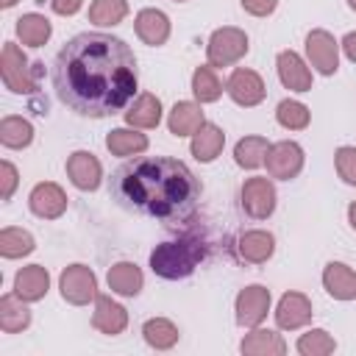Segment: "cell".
Segmentation results:
<instances>
[{"label":"cell","instance_id":"obj_20","mask_svg":"<svg viewBox=\"0 0 356 356\" xmlns=\"http://www.w3.org/2000/svg\"><path fill=\"white\" fill-rule=\"evenodd\" d=\"M236 250H239V256H242L245 261H250V264H264V261L273 256V250H275V236H273L270 231H261V228L245 231V234L239 236Z\"/></svg>","mask_w":356,"mask_h":356},{"label":"cell","instance_id":"obj_5","mask_svg":"<svg viewBox=\"0 0 356 356\" xmlns=\"http://www.w3.org/2000/svg\"><path fill=\"white\" fill-rule=\"evenodd\" d=\"M248 47H250L248 44V33L234 28V25H225V28H217L209 36L206 56H209L211 67H231L248 53Z\"/></svg>","mask_w":356,"mask_h":356},{"label":"cell","instance_id":"obj_12","mask_svg":"<svg viewBox=\"0 0 356 356\" xmlns=\"http://www.w3.org/2000/svg\"><path fill=\"white\" fill-rule=\"evenodd\" d=\"M28 206H31V211H33L36 217H42V220H56V217H61V214L67 211V195H64V189H61L58 184L44 181V184H36V186L31 189Z\"/></svg>","mask_w":356,"mask_h":356},{"label":"cell","instance_id":"obj_33","mask_svg":"<svg viewBox=\"0 0 356 356\" xmlns=\"http://www.w3.org/2000/svg\"><path fill=\"white\" fill-rule=\"evenodd\" d=\"M33 236L22 228H3L0 231V256L3 259H22L33 253Z\"/></svg>","mask_w":356,"mask_h":356},{"label":"cell","instance_id":"obj_4","mask_svg":"<svg viewBox=\"0 0 356 356\" xmlns=\"http://www.w3.org/2000/svg\"><path fill=\"white\" fill-rule=\"evenodd\" d=\"M39 64L31 67L28 56L14 44V42H6L3 44V53H0V75H3V83L17 92V95H28L36 89V70Z\"/></svg>","mask_w":356,"mask_h":356},{"label":"cell","instance_id":"obj_6","mask_svg":"<svg viewBox=\"0 0 356 356\" xmlns=\"http://www.w3.org/2000/svg\"><path fill=\"white\" fill-rule=\"evenodd\" d=\"M58 289L61 298L72 306H86L89 300L97 298V278L92 273V267L86 264H70L64 267L61 278H58Z\"/></svg>","mask_w":356,"mask_h":356},{"label":"cell","instance_id":"obj_7","mask_svg":"<svg viewBox=\"0 0 356 356\" xmlns=\"http://www.w3.org/2000/svg\"><path fill=\"white\" fill-rule=\"evenodd\" d=\"M306 56L320 75H334L339 70V42L323 28L306 36Z\"/></svg>","mask_w":356,"mask_h":356},{"label":"cell","instance_id":"obj_17","mask_svg":"<svg viewBox=\"0 0 356 356\" xmlns=\"http://www.w3.org/2000/svg\"><path fill=\"white\" fill-rule=\"evenodd\" d=\"M134 28H136V36L150 47H159L170 39V17L159 8H142L134 19Z\"/></svg>","mask_w":356,"mask_h":356},{"label":"cell","instance_id":"obj_2","mask_svg":"<svg viewBox=\"0 0 356 356\" xmlns=\"http://www.w3.org/2000/svg\"><path fill=\"white\" fill-rule=\"evenodd\" d=\"M111 192L120 206L178 225L195 214L200 200V181L178 159L142 156L114 172Z\"/></svg>","mask_w":356,"mask_h":356},{"label":"cell","instance_id":"obj_9","mask_svg":"<svg viewBox=\"0 0 356 356\" xmlns=\"http://www.w3.org/2000/svg\"><path fill=\"white\" fill-rule=\"evenodd\" d=\"M225 92L231 95V100L236 106H245V108L259 106L264 100V95H267L261 75L253 72V70H248V67H236L231 72V78L225 81Z\"/></svg>","mask_w":356,"mask_h":356},{"label":"cell","instance_id":"obj_19","mask_svg":"<svg viewBox=\"0 0 356 356\" xmlns=\"http://www.w3.org/2000/svg\"><path fill=\"white\" fill-rule=\"evenodd\" d=\"M47 289H50V273L42 264H28L14 275V292L28 303L42 300Z\"/></svg>","mask_w":356,"mask_h":356},{"label":"cell","instance_id":"obj_29","mask_svg":"<svg viewBox=\"0 0 356 356\" xmlns=\"http://www.w3.org/2000/svg\"><path fill=\"white\" fill-rule=\"evenodd\" d=\"M0 142L11 150H22L33 142V125L22 117H3L0 120Z\"/></svg>","mask_w":356,"mask_h":356},{"label":"cell","instance_id":"obj_35","mask_svg":"<svg viewBox=\"0 0 356 356\" xmlns=\"http://www.w3.org/2000/svg\"><path fill=\"white\" fill-rule=\"evenodd\" d=\"M334 350H337V342L323 328H312V331L300 334V339H298V353L300 356H328Z\"/></svg>","mask_w":356,"mask_h":356},{"label":"cell","instance_id":"obj_37","mask_svg":"<svg viewBox=\"0 0 356 356\" xmlns=\"http://www.w3.org/2000/svg\"><path fill=\"white\" fill-rule=\"evenodd\" d=\"M334 164H337V172L345 184L356 186V147L350 145H342L337 153H334Z\"/></svg>","mask_w":356,"mask_h":356},{"label":"cell","instance_id":"obj_1","mask_svg":"<svg viewBox=\"0 0 356 356\" xmlns=\"http://www.w3.org/2000/svg\"><path fill=\"white\" fill-rule=\"evenodd\" d=\"M136 56L111 33H78L56 56L53 86L64 106L83 117H111L136 95Z\"/></svg>","mask_w":356,"mask_h":356},{"label":"cell","instance_id":"obj_31","mask_svg":"<svg viewBox=\"0 0 356 356\" xmlns=\"http://www.w3.org/2000/svg\"><path fill=\"white\" fill-rule=\"evenodd\" d=\"M142 337H145V342H147L150 348L167 350V348H172V345L178 342V328H175V323L167 320V317H150V320L142 325Z\"/></svg>","mask_w":356,"mask_h":356},{"label":"cell","instance_id":"obj_3","mask_svg":"<svg viewBox=\"0 0 356 356\" xmlns=\"http://www.w3.org/2000/svg\"><path fill=\"white\" fill-rule=\"evenodd\" d=\"M206 256V245L197 236H181L172 242H161L156 245V250L150 253V270L159 278L167 281H178L195 273L197 261H203Z\"/></svg>","mask_w":356,"mask_h":356},{"label":"cell","instance_id":"obj_36","mask_svg":"<svg viewBox=\"0 0 356 356\" xmlns=\"http://www.w3.org/2000/svg\"><path fill=\"white\" fill-rule=\"evenodd\" d=\"M275 120L278 125H284L286 131H303L312 120L309 108L300 103V100H281L278 108H275Z\"/></svg>","mask_w":356,"mask_h":356},{"label":"cell","instance_id":"obj_34","mask_svg":"<svg viewBox=\"0 0 356 356\" xmlns=\"http://www.w3.org/2000/svg\"><path fill=\"white\" fill-rule=\"evenodd\" d=\"M128 14V3L125 0H95L89 6V22L95 25H103V28H111V25H120Z\"/></svg>","mask_w":356,"mask_h":356},{"label":"cell","instance_id":"obj_18","mask_svg":"<svg viewBox=\"0 0 356 356\" xmlns=\"http://www.w3.org/2000/svg\"><path fill=\"white\" fill-rule=\"evenodd\" d=\"M323 286L334 300H356V273L342 261H328L325 264Z\"/></svg>","mask_w":356,"mask_h":356},{"label":"cell","instance_id":"obj_39","mask_svg":"<svg viewBox=\"0 0 356 356\" xmlns=\"http://www.w3.org/2000/svg\"><path fill=\"white\" fill-rule=\"evenodd\" d=\"M239 3H242V8H245L248 14H253V17H267V14H273L275 6H278V0H239Z\"/></svg>","mask_w":356,"mask_h":356},{"label":"cell","instance_id":"obj_42","mask_svg":"<svg viewBox=\"0 0 356 356\" xmlns=\"http://www.w3.org/2000/svg\"><path fill=\"white\" fill-rule=\"evenodd\" d=\"M348 222H350V228L356 231V200L348 206Z\"/></svg>","mask_w":356,"mask_h":356},{"label":"cell","instance_id":"obj_13","mask_svg":"<svg viewBox=\"0 0 356 356\" xmlns=\"http://www.w3.org/2000/svg\"><path fill=\"white\" fill-rule=\"evenodd\" d=\"M67 175H70V181H72L78 189L95 192V189L100 186V181H103V167H100V161H97L95 153H89V150H75V153L67 159Z\"/></svg>","mask_w":356,"mask_h":356},{"label":"cell","instance_id":"obj_45","mask_svg":"<svg viewBox=\"0 0 356 356\" xmlns=\"http://www.w3.org/2000/svg\"><path fill=\"white\" fill-rule=\"evenodd\" d=\"M175 3H184V0H175Z\"/></svg>","mask_w":356,"mask_h":356},{"label":"cell","instance_id":"obj_27","mask_svg":"<svg viewBox=\"0 0 356 356\" xmlns=\"http://www.w3.org/2000/svg\"><path fill=\"white\" fill-rule=\"evenodd\" d=\"M50 33H53V25L42 14H22L17 19V36L28 47H42L50 39Z\"/></svg>","mask_w":356,"mask_h":356},{"label":"cell","instance_id":"obj_43","mask_svg":"<svg viewBox=\"0 0 356 356\" xmlns=\"http://www.w3.org/2000/svg\"><path fill=\"white\" fill-rule=\"evenodd\" d=\"M0 6L3 8H11V6H17V0H0Z\"/></svg>","mask_w":356,"mask_h":356},{"label":"cell","instance_id":"obj_26","mask_svg":"<svg viewBox=\"0 0 356 356\" xmlns=\"http://www.w3.org/2000/svg\"><path fill=\"white\" fill-rule=\"evenodd\" d=\"M25 303L28 300H22L17 292L0 298V328L6 334H17V331H25L31 325V312Z\"/></svg>","mask_w":356,"mask_h":356},{"label":"cell","instance_id":"obj_11","mask_svg":"<svg viewBox=\"0 0 356 356\" xmlns=\"http://www.w3.org/2000/svg\"><path fill=\"white\" fill-rule=\"evenodd\" d=\"M236 323L245 328H256L270 312V289L261 284H250L236 295Z\"/></svg>","mask_w":356,"mask_h":356},{"label":"cell","instance_id":"obj_16","mask_svg":"<svg viewBox=\"0 0 356 356\" xmlns=\"http://www.w3.org/2000/svg\"><path fill=\"white\" fill-rule=\"evenodd\" d=\"M92 325H95L100 334L117 337V334H122L125 325H128V312H125V306H120V303L111 300L108 295H97V298H95V312H92Z\"/></svg>","mask_w":356,"mask_h":356},{"label":"cell","instance_id":"obj_30","mask_svg":"<svg viewBox=\"0 0 356 356\" xmlns=\"http://www.w3.org/2000/svg\"><path fill=\"white\" fill-rule=\"evenodd\" d=\"M106 147L114 156H136V153L147 150V136L134 131V128H114L106 136Z\"/></svg>","mask_w":356,"mask_h":356},{"label":"cell","instance_id":"obj_24","mask_svg":"<svg viewBox=\"0 0 356 356\" xmlns=\"http://www.w3.org/2000/svg\"><path fill=\"white\" fill-rule=\"evenodd\" d=\"M239 350L245 356H281V353H286V342L281 339V334H275L270 328H253L242 339Z\"/></svg>","mask_w":356,"mask_h":356},{"label":"cell","instance_id":"obj_22","mask_svg":"<svg viewBox=\"0 0 356 356\" xmlns=\"http://www.w3.org/2000/svg\"><path fill=\"white\" fill-rule=\"evenodd\" d=\"M203 122H206L203 120V108H200V103H192V100L175 103L170 117H167V128L175 136H192Z\"/></svg>","mask_w":356,"mask_h":356},{"label":"cell","instance_id":"obj_10","mask_svg":"<svg viewBox=\"0 0 356 356\" xmlns=\"http://www.w3.org/2000/svg\"><path fill=\"white\" fill-rule=\"evenodd\" d=\"M242 209L253 220H267L275 211V186L270 178H248L242 184Z\"/></svg>","mask_w":356,"mask_h":356},{"label":"cell","instance_id":"obj_28","mask_svg":"<svg viewBox=\"0 0 356 356\" xmlns=\"http://www.w3.org/2000/svg\"><path fill=\"white\" fill-rule=\"evenodd\" d=\"M267 150H270V142L264 136H245L236 142L234 147V161L242 167V170H256L264 164L267 159Z\"/></svg>","mask_w":356,"mask_h":356},{"label":"cell","instance_id":"obj_15","mask_svg":"<svg viewBox=\"0 0 356 356\" xmlns=\"http://www.w3.org/2000/svg\"><path fill=\"white\" fill-rule=\"evenodd\" d=\"M275 67H278V78L286 89L312 92V70L306 67V61L295 50H281L275 58Z\"/></svg>","mask_w":356,"mask_h":356},{"label":"cell","instance_id":"obj_8","mask_svg":"<svg viewBox=\"0 0 356 356\" xmlns=\"http://www.w3.org/2000/svg\"><path fill=\"white\" fill-rule=\"evenodd\" d=\"M264 164H267L270 178L289 181L303 170V147L298 142H289V139L275 142V145H270Z\"/></svg>","mask_w":356,"mask_h":356},{"label":"cell","instance_id":"obj_38","mask_svg":"<svg viewBox=\"0 0 356 356\" xmlns=\"http://www.w3.org/2000/svg\"><path fill=\"white\" fill-rule=\"evenodd\" d=\"M17 181H19L17 167H14L11 161H0V197H3V200H8V197L14 195Z\"/></svg>","mask_w":356,"mask_h":356},{"label":"cell","instance_id":"obj_41","mask_svg":"<svg viewBox=\"0 0 356 356\" xmlns=\"http://www.w3.org/2000/svg\"><path fill=\"white\" fill-rule=\"evenodd\" d=\"M339 47H342V53H345L350 61H356V31H350V33L339 42Z\"/></svg>","mask_w":356,"mask_h":356},{"label":"cell","instance_id":"obj_25","mask_svg":"<svg viewBox=\"0 0 356 356\" xmlns=\"http://www.w3.org/2000/svg\"><path fill=\"white\" fill-rule=\"evenodd\" d=\"M125 122L131 128H156L161 122V100L150 92L139 95L131 103V108L125 111Z\"/></svg>","mask_w":356,"mask_h":356},{"label":"cell","instance_id":"obj_21","mask_svg":"<svg viewBox=\"0 0 356 356\" xmlns=\"http://www.w3.org/2000/svg\"><path fill=\"white\" fill-rule=\"evenodd\" d=\"M108 289L117 292V295H125V298H134L142 292V284H145V275L142 270L134 264V261H117L114 267H108Z\"/></svg>","mask_w":356,"mask_h":356},{"label":"cell","instance_id":"obj_23","mask_svg":"<svg viewBox=\"0 0 356 356\" xmlns=\"http://www.w3.org/2000/svg\"><path fill=\"white\" fill-rule=\"evenodd\" d=\"M222 145H225V134H222V128H217L214 122H203V125L192 134V156H195L197 161H203V164L214 161V159L220 156Z\"/></svg>","mask_w":356,"mask_h":356},{"label":"cell","instance_id":"obj_32","mask_svg":"<svg viewBox=\"0 0 356 356\" xmlns=\"http://www.w3.org/2000/svg\"><path fill=\"white\" fill-rule=\"evenodd\" d=\"M192 95L197 97V103H214L222 95V83H220V78H217L211 64L197 67L192 72Z\"/></svg>","mask_w":356,"mask_h":356},{"label":"cell","instance_id":"obj_40","mask_svg":"<svg viewBox=\"0 0 356 356\" xmlns=\"http://www.w3.org/2000/svg\"><path fill=\"white\" fill-rule=\"evenodd\" d=\"M50 6H53L56 14H61V17H72V14L83 6V0H50Z\"/></svg>","mask_w":356,"mask_h":356},{"label":"cell","instance_id":"obj_14","mask_svg":"<svg viewBox=\"0 0 356 356\" xmlns=\"http://www.w3.org/2000/svg\"><path fill=\"white\" fill-rule=\"evenodd\" d=\"M312 300L303 295V292H286L281 295L278 300V309H275V323L278 328L284 331H295L300 325H306L312 320Z\"/></svg>","mask_w":356,"mask_h":356},{"label":"cell","instance_id":"obj_44","mask_svg":"<svg viewBox=\"0 0 356 356\" xmlns=\"http://www.w3.org/2000/svg\"><path fill=\"white\" fill-rule=\"evenodd\" d=\"M348 6H350V8H353V11H356V0H348Z\"/></svg>","mask_w":356,"mask_h":356}]
</instances>
